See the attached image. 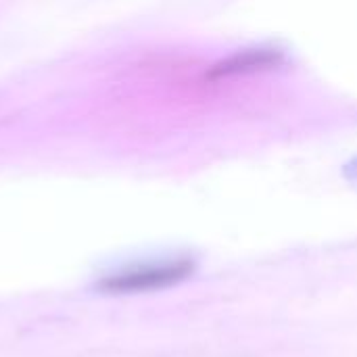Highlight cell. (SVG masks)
<instances>
[{
	"instance_id": "obj_1",
	"label": "cell",
	"mask_w": 357,
	"mask_h": 357,
	"mask_svg": "<svg viewBox=\"0 0 357 357\" xmlns=\"http://www.w3.org/2000/svg\"><path fill=\"white\" fill-rule=\"evenodd\" d=\"M195 270V264L188 257L159 261V264H142L132 266L123 272L105 276L96 289L107 295H130V293H144V291H159L174 287L186 280Z\"/></svg>"
},
{
	"instance_id": "obj_2",
	"label": "cell",
	"mask_w": 357,
	"mask_h": 357,
	"mask_svg": "<svg viewBox=\"0 0 357 357\" xmlns=\"http://www.w3.org/2000/svg\"><path fill=\"white\" fill-rule=\"evenodd\" d=\"M284 61L287 56L280 48H264V46L245 48L211 65V69L207 71V79L222 82V79H232L238 75H253V73L276 69L284 65Z\"/></svg>"
}]
</instances>
